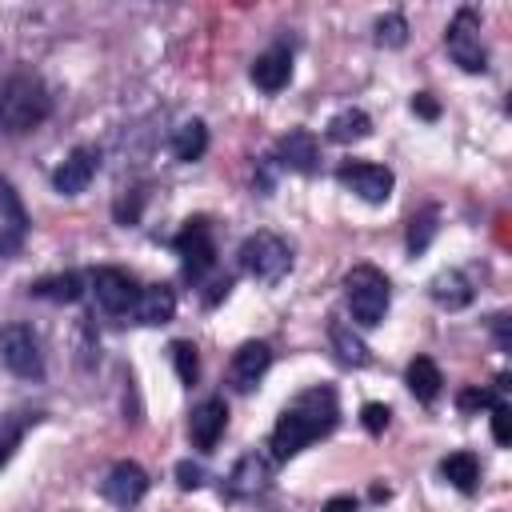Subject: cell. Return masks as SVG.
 Wrapping results in <instances>:
<instances>
[{"mask_svg":"<svg viewBox=\"0 0 512 512\" xmlns=\"http://www.w3.org/2000/svg\"><path fill=\"white\" fill-rule=\"evenodd\" d=\"M336 420H340L336 392H332V388H324V384H316V388L300 392V396L280 412V420H276V428H272L268 448H272V456H276V460H288V456H296L300 448H308L312 440L328 436V432L336 428Z\"/></svg>","mask_w":512,"mask_h":512,"instance_id":"1","label":"cell"},{"mask_svg":"<svg viewBox=\"0 0 512 512\" xmlns=\"http://www.w3.org/2000/svg\"><path fill=\"white\" fill-rule=\"evenodd\" d=\"M48 112H52V96H48V88H44L40 76L20 72V76H12V80L0 84V132L24 136L36 124H44Z\"/></svg>","mask_w":512,"mask_h":512,"instance_id":"2","label":"cell"},{"mask_svg":"<svg viewBox=\"0 0 512 512\" xmlns=\"http://www.w3.org/2000/svg\"><path fill=\"white\" fill-rule=\"evenodd\" d=\"M344 300L352 308V320H360L364 328L380 324L388 304H392V284L380 268L372 264H356L348 276H344Z\"/></svg>","mask_w":512,"mask_h":512,"instance_id":"3","label":"cell"},{"mask_svg":"<svg viewBox=\"0 0 512 512\" xmlns=\"http://www.w3.org/2000/svg\"><path fill=\"white\" fill-rule=\"evenodd\" d=\"M240 268L248 276H256V280H264V284H276L292 268V248L276 232H252L240 244Z\"/></svg>","mask_w":512,"mask_h":512,"instance_id":"4","label":"cell"},{"mask_svg":"<svg viewBox=\"0 0 512 512\" xmlns=\"http://www.w3.org/2000/svg\"><path fill=\"white\" fill-rule=\"evenodd\" d=\"M448 56L464 68V72H484L488 68V48L480 40V12L476 8H460L444 32Z\"/></svg>","mask_w":512,"mask_h":512,"instance_id":"5","label":"cell"},{"mask_svg":"<svg viewBox=\"0 0 512 512\" xmlns=\"http://www.w3.org/2000/svg\"><path fill=\"white\" fill-rule=\"evenodd\" d=\"M0 364L12 376H24V380H36L44 372V352H40V340L28 324L0 328Z\"/></svg>","mask_w":512,"mask_h":512,"instance_id":"6","label":"cell"},{"mask_svg":"<svg viewBox=\"0 0 512 512\" xmlns=\"http://www.w3.org/2000/svg\"><path fill=\"white\" fill-rule=\"evenodd\" d=\"M336 180H340L352 196H360V200H368V204H384V200L392 196V184H396V176H392L384 164H368V160L340 164V168H336Z\"/></svg>","mask_w":512,"mask_h":512,"instance_id":"7","label":"cell"},{"mask_svg":"<svg viewBox=\"0 0 512 512\" xmlns=\"http://www.w3.org/2000/svg\"><path fill=\"white\" fill-rule=\"evenodd\" d=\"M92 292H96V304H100L104 312L124 316V312H132L140 288H136V280H132L124 268H96V272H92Z\"/></svg>","mask_w":512,"mask_h":512,"instance_id":"8","label":"cell"},{"mask_svg":"<svg viewBox=\"0 0 512 512\" xmlns=\"http://www.w3.org/2000/svg\"><path fill=\"white\" fill-rule=\"evenodd\" d=\"M100 492H104L108 504L132 508V504H140V496L148 492V472H144L136 460H120V464H112L108 476L100 480Z\"/></svg>","mask_w":512,"mask_h":512,"instance_id":"9","label":"cell"},{"mask_svg":"<svg viewBox=\"0 0 512 512\" xmlns=\"http://www.w3.org/2000/svg\"><path fill=\"white\" fill-rule=\"evenodd\" d=\"M172 248L180 252V260H184V268L192 276H200V272H208L216 264V244H212V232H208L204 220H188L180 228V236L172 240Z\"/></svg>","mask_w":512,"mask_h":512,"instance_id":"10","label":"cell"},{"mask_svg":"<svg viewBox=\"0 0 512 512\" xmlns=\"http://www.w3.org/2000/svg\"><path fill=\"white\" fill-rule=\"evenodd\" d=\"M96 168H100V152L88 148V144H80V148H72L68 160L52 172V188L64 192V196H76V192H84V188L92 184Z\"/></svg>","mask_w":512,"mask_h":512,"instance_id":"11","label":"cell"},{"mask_svg":"<svg viewBox=\"0 0 512 512\" xmlns=\"http://www.w3.org/2000/svg\"><path fill=\"white\" fill-rule=\"evenodd\" d=\"M24 236H28V212L16 196V188L0 176V256L20 252Z\"/></svg>","mask_w":512,"mask_h":512,"instance_id":"12","label":"cell"},{"mask_svg":"<svg viewBox=\"0 0 512 512\" xmlns=\"http://www.w3.org/2000/svg\"><path fill=\"white\" fill-rule=\"evenodd\" d=\"M224 424H228V404L220 396H208L204 404L192 408V420H188V436L200 452L216 448V440L224 436Z\"/></svg>","mask_w":512,"mask_h":512,"instance_id":"13","label":"cell"},{"mask_svg":"<svg viewBox=\"0 0 512 512\" xmlns=\"http://www.w3.org/2000/svg\"><path fill=\"white\" fill-rule=\"evenodd\" d=\"M132 316H136V324H148V328L168 324V320L176 316V292H172L168 284H148V288H140V292H136V304H132Z\"/></svg>","mask_w":512,"mask_h":512,"instance_id":"14","label":"cell"},{"mask_svg":"<svg viewBox=\"0 0 512 512\" xmlns=\"http://www.w3.org/2000/svg\"><path fill=\"white\" fill-rule=\"evenodd\" d=\"M268 364H272V348H268L264 340H248V344H240L236 356H232V384H236L240 392L256 388V380L268 372Z\"/></svg>","mask_w":512,"mask_h":512,"instance_id":"15","label":"cell"},{"mask_svg":"<svg viewBox=\"0 0 512 512\" xmlns=\"http://www.w3.org/2000/svg\"><path fill=\"white\" fill-rule=\"evenodd\" d=\"M276 156H280V164L284 168H292V172H316V160H320V148H316V136L308 132V128H292L288 136H280V144H276Z\"/></svg>","mask_w":512,"mask_h":512,"instance_id":"16","label":"cell"},{"mask_svg":"<svg viewBox=\"0 0 512 512\" xmlns=\"http://www.w3.org/2000/svg\"><path fill=\"white\" fill-rule=\"evenodd\" d=\"M268 480H272L268 456H264V452H248V456L236 460V468H232V476H228V492H232V496H256V492L268 488Z\"/></svg>","mask_w":512,"mask_h":512,"instance_id":"17","label":"cell"},{"mask_svg":"<svg viewBox=\"0 0 512 512\" xmlns=\"http://www.w3.org/2000/svg\"><path fill=\"white\" fill-rule=\"evenodd\" d=\"M288 76H292V52L280 48V44L252 60V84L264 88V92H280L288 84Z\"/></svg>","mask_w":512,"mask_h":512,"instance_id":"18","label":"cell"},{"mask_svg":"<svg viewBox=\"0 0 512 512\" xmlns=\"http://www.w3.org/2000/svg\"><path fill=\"white\" fill-rule=\"evenodd\" d=\"M428 296H432L440 308L456 312V308H464V304L472 300V288H468V280H464L456 268H448V272H436V276L428 280Z\"/></svg>","mask_w":512,"mask_h":512,"instance_id":"19","label":"cell"},{"mask_svg":"<svg viewBox=\"0 0 512 512\" xmlns=\"http://www.w3.org/2000/svg\"><path fill=\"white\" fill-rule=\"evenodd\" d=\"M368 132H372V120H368V112H360V108L336 112V116L328 120V128H324V136H328L332 144H356V140H364Z\"/></svg>","mask_w":512,"mask_h":512,"instance_id":"20","label":"cell"},{"mask_svg":"<svg viewBox=\"0 0 512 512\" xmlns=\"http://www.w3.org/2000/svg\"><path fill=\"white\" fill-rule=\"evenodd\" d=\"M32 296L40 300H56V304H76L84 296V280L76 272H56V276H44L32 284Z\"/></svg>","mask_w":512,"mask_h":512,"instance_id":"21","label":"cell"},{"mask_svg":"<svg viewBox=\"0 0 512 512\" xmlns=\"http://www.w3.org/2000/svg\"><path fill=\"white\" fill-rule=\"evenodd\" d=\"M404 380H408L412 396H416V400H424V404H428V400H436V396H440V384H444V376H440L436 360H428V356H416V360L408 364Z\"/></svg>","mask_w":512,"mask_h":512,"instance_id":"22","label":"cell"},{"mask_svg":"<svg viewBox=\"0 0 512 512\" xmlns=\"http://www.w3.org/2000/svg\"><path fill=\"white\" fill-rule=\"evenodd\" d=\"M208 148V128L204 120H184L176 132H172V156L176 160H200Z\"/></svg>","mask_w":512,"mask_h":512,"instance_id":"23","label":"cell"},{"mask_svg":"<svg viewBox=\"0 0 512 512\" xmlns=\"http://www.w3.org/2000/svg\"><path fill=\"white\" fill-rule=\"evenodd\" d=\"M440 476H444L452 488L472 492V488H476V480H480V464H476V456H472V452H452V456H444V460H440Z\"/></svg>","mask_w":512,"mask_h":512,"instance_id":"24","label":"cell"},{"mask_svg":"<svg viewBox=\"0 0 512 512\" xmlns=\"http://www.w3.org/2000/svg\"><path fill=\"white\" fill-rule=\"evenodd\" d=\"M328 336H332V344H336V352H340L344 364H356V368H360V364L372 360V356H368V344H364L344 320H332V324H328Z\"/></svg>","mask_w":512,"mask_h":512,"instance_id":"25","label":"cell"},{"mask_svg":"<svg viewBox=\"0 0 512 512\" xmlns=\"http://www.w3.org/2000/svg\"><path fill=\"white\" fill-rule=\"evenodd\" d=\"M404 40H408V20L400 12H388L376 20V44L380 48H404Z\"/></svg>","mask_w":512,"mask_h":512,"instance_id":"26","label":"cell"},{"mask_svg":"<svg viewBox=\"0 0 512 512\" xmlns=\"http://www.w3.org/2000/svg\"><path fill=\"white\" fill-rule=\"evenodd\" d=\"M172 364H176V376H180V384H196V376H200V360H196V348L188 344V340H172Z\"/></svg>","mask_w":512,"mask_h":512,"instance_id":"27","label":"cell"},{"mask_svg":"<svg viewBox=\"0 0 512 512\" xmlns=\"http://www.w3.org/2000/svg\"><path fill=\"white\" fill-rule=\"evenodd\" d=\"M432 232H436V208H428V212H420V216H412V228H408V248H412V252H420V248H428V240H432Z\"/></svg>","mask_w":512,"mask_h":512,"instance_id":"28","label":"cell"},{"mask_svg":"<svg viewBox=\"0 0 512 512\" xmlns=\"http://www.w3.org/2000/svg\"><path fill=\"white\" fill-rule=\"evenodd\" d=\"M496 404V392L492 388H464L456 396V408L460 412H480V408H492Z\"/></svg>","mask_w":512,"mask_h":512,"instance_id":"29","label":"cell"},{"mask_svg":"<svg viewBox=\"0 0 512 512\" xmlns=\"http://www.w3.org/2000/svg\"><path fill=\"white\" fill-rule=\"evenodd\" d=\"M488 412H492V436H496V444H508L512 440V408L504 400H496Z\"/></svg>","mask_w":512,"mask_h":512,"instance_id":"30","label":"cell"},{"mask_svg":"<svg viewBox=\"0 0 512 512\" xmlns=\"http://www.w3.org/2000/svg\"><path fill=\"white\" fill-rule=\"evenodd\" d=\"M388 416H392V412H388V404H376V400L360 408V424H364L372 436H380V432L388 428Z\"/></svg>","mask_w":512,"mask_h":512,"instance_id":"31","label":"cell"},{"mask_svg":"<svg viewBox=\"0 0 512 512\" xmlns=\"http://www.w3.org/2000/svg\"><path fill=\"white\" fill-rule=\"evenodd\" d=\"M176 480H180V488H200L204 484V468L192 464V460H180L176 464Z\"/></svg>","mask_w":512,"mask_h":512,"instance_id":"32","label":"cell"},{"mask_svg":"<svg viewBox=\"0 0 512 512\" xmlns=\"http://www.w3.org/2000/svg\"><path fill=\"white\" fill-rule=\"evenodd\" d=\"M412 112H420L424 120H436V116H440V104L432 100V92H420V96L412 100Z\"/></svg>","mask_w":512,"mask_h":512,"instance_id":"33","label":"cell"},{"mask_svg":"<svg viewBox=\"0 0 512 512\" xmlns=\"http://www.w3.org/2000/svg\"><path fill=\"white\" fill-rule=\"evenodd\" d=\"M320 512H356V500H352V496H332Z\"/></svg>","mask_w":512,"mask_h":512,"instance_id":"34","label":"cell"},{"mask_svg":"<svg viewBox=\"0 0 512 512\" xmlns=\"http://www.w3.org/2000/svg\"><path fill=\"white\" fill-rule=\"evenodd\" d=\"M492 328H496L500 348H508V344H512V340H508V316H492Z\"/></svg>","mask_w":512,"mask_h":512,"instance_id":"35","label":"cell"},{"mask_svg":"<svg viewBox=\"0 0 512 512\" xmlns=\"http://www.w3.org/2000/svg\"><path fill=\"white\" fill-rule=\"evenodd\" d=\"M8 452H12V444H8V440H0V464L8 460Z\"/></svg>","mask_w":512,"mask_h":512,"instance_id":"36","label":"cell"}]
</instances>
